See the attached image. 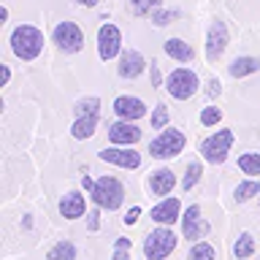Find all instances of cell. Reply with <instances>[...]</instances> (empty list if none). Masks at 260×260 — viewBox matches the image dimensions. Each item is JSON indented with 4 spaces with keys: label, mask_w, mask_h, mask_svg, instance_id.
Returning a JSON list of instances; mask_svg holds the SVG:
<instances>
[{
    "label": "cell",
    "mask_w": 260,
    "mask_h": 260,
    "mask_svg": "<svg viewBox=\"0 0 260 260\" xmlns=\"http://www.w3.org/2000/svg\"><path fill=\"white\" fill-rule=\"evenodd\" d=\"M92 201L106 211H117L122 203H125V184H122L117 176H101L95 182Z\"/></svg>",
    "instance_id": "obj_2"
},
{
    "label": "cell",
    "mask_w": 260,
    "mask_h": 260,
    "mask_svg": "<svg viewBox=\"0 0 260 260\" xmlns=\"http://www.w3.org/2000/svg\"><path fill=\"white\" fill-rule=\"evenodd\" d=\"M239 168L249 176H260V152H244L239 157Z\"/></svg>",
    "instance_id": "obj_23"
},
{
    "label": "cell",
    "mask_w": 260,
    "mask_h": 260,
    "mask_svg": "<svg viewBox=\"0 0 260 260\" xmlns=\"http://www.w3.org/2000/svg\"><path fill=\"white\" fill-rule=\"evenodd\" d=\"M101 109V101L98 98H81V101L73 106V111H76V117H87V114H98Z\"/></svg>",
    "instance_id": "obj_30"
},
{
    "label": "cell",
    "mask_w": 260,
    "mask_h": 260,
    "mask_svg": "<svg viewBox=\"0 0 260 260\" xmlns=\"http://www.w3.org/2000/svg\"><path fill=\"white\" fill-rule=\"evenodd\" d=\"M206 92H209V98H217L219 92H222V84H219L217 79H209V87H206Z\"/></svg>",
    "instance_id": "obj_36"
},
{
    "label": "cell",
    "mask_w": 260,
    "mask_h": 260,
    "mask_svg": "<svg viewBox=\"0 0 260 260\" xmlns=\"http://www.w3.org/2000/svg\"><path fill=\"white\" fill-rule=\"evenodd\" d=\"M46 260H76V247L71 241H57L52 249H49Z\"/></svg>",
    "instance_id": "obj_22"
},
{
    "label": "cell",
    "mask_w": 260,
    "mask_h": 260,
    "mask_svg": "<svg viewBox=\"0 0 260 260\" xmlns=\"http://www.w3.org/2000/svg\"><path fill=\"white\" fill-rule=\"evenodd\" d=\"M130 249H133L130 239H117L114 241V257L111 260H130Z\"/></svg>",
    "instance_id": "obj_32"
},
{
    "label": "cell",
    "mask_w": 260,
    "mask_h": 260,
    "mask_svg": "<svg viewBox=\"0 0 260 260\" xmlns=\"http://www.w3.org/2000/svg\"><path fill=\"white\" fill-rule=\"evenodd\" d=\"M73 3H79V6H87V8H92V6H98V0H73Z\"/></svg>",
    "instance_id": "obj_39"
},
{
    "label": "cell",
    "mask_w": 260,
    "mask_h": 260,
    "mask_svg": "<svg viewBox=\"0 0 260 260\" xmlns=\"http://www.w3.org/2000/svg\"><path fill=\"white\" fill-rule=\"evenodd\" d=\"M98 54H101L103 62L122 54V32L117 24H111V22L101 24V30H98Z\"/></svg>",
    "instance_id": "obj_8"
},
{
    "label": "cell",
    "mask_w": 260,
    "mask_h": 260,
    "mask_svg": "<svg viewBox=\"0 0 260 260\" xmlns=\"http://www.w3.org/2000/svg\"><path fill=\"white\" fill-rule=\"evenodd\" d=\"M176 233L168 231V225H160L146 233L144 239V257L146 260H166L171 252L176 249Z\"/></svg>",
    "instance_id": "obj_3"
},
{
    "label": "cell",
    "mask_w": 260,
    "mask_h": 260,
    "mask_svg": "<svg viewBox=\"0 0 260 260\" xmlns=\"http://www.w3.org/2000/svg\"><path fill=\"white\" fill-rule=\"evenodd\" d=\"M225 46H228V24L222 19H214L206 32V60L217 62L225 54Z\"/></svg>",
    "instance_id": "obj_10"
},
{
    "label": "cell",
    "mask_w": 260,
    "mask_h": 260,
    "mask_svg": "<svg viewBox=\"0 0 260 260\" xmlns=\"http://www.w3.org/2000/svg\"><path fill=\"white\" fill-rule=\"evenodd\" d=\"M179 214H182V203H179V198H162L157 206L152 209V219L157 225H174Z\"/></svg>",
    "instance_id": "obj_15"
},
{
    "label": "cell",
    "mask_w": 260,
    "mask_h": 260,
    "mask_svg": "<svg viewBox=\"0 0 260 260\" xmlns=\"http://www.w3.org/2000/svg\"><path fill=\"white\" fill-rule=\"evenodd\" d=\"M149 81H152V87H162L166 81H162V73L157 68V62H152V68H149Z\"/></svg>",
    "instance_id": "obj_33"
},
{
    "label": "cell",
    "mask_w": 260,
    "mask_h": 260,
    "mask_svg": "<svg viewBox=\"0 0 260 260\" xmlns=\"http://www.w3.org/2000/svg\"><path fill=\"white\" fill-rule=\"evenodd\" d=\"M0 73H3V79H0V87H6L8 81H11V68H8V65H0Z\"/></svg>",
    "instance_id": "obj_38"
},
{
    "label": "cell",
    "mask_w": 260,
    "mask_h": 260,
    "mask_svg": "<svg viewBox=\"0 0 260 260\" xmlns=\"http://www.w3.org/2000/svg\"><path fill=\"white\" fill-rule=\"evenodd\" d=\"M95 182H98V179H92L89 174H84V176H81V187H84V190H87L89 195H92V190H95Z\"/></svg>",
    "instance_id": "obj_37"
},
{
    "label": "cell",
    "mask_w": 260,
    "mask_h": 260,
    "mask_svg": "<svg viewBox=\"0 0 260 260\" xmlns=\"http://www.w3.org/2000/svg\"><path fill=\"white\" fill-rule=\"evenodd\" d=\"M198 87H201V79L192 68H174L166 76V89L176 101H190L198 92Z\"/></svg>",
    "instance_id": "obj_4"
},
{
    "label": "cell",
    "mask_w": 260,
    "mask_h": 260,
    "mask_svg": "<svg viewBox=\"0 0 260 260\" xmlns=\"http://www.w3.org/2000/svg\"><path fill=\"white\" fill-rule=\"evenodd\" d=\"M219 122H222V111H219L217 106H206V109L201 111V125L203 127H217Z\"/></svg>",
    "instance_id": "obj_31"
},
{
    "label": "cell",
    "mask_w": 260,
    "mask_h": 260,
    "mask_svg": "<svg viewBox=\"0 0 260 260\" xmlns=\"http://www.w3.org/2000/svg\"><path fill=\"white\" fill-rule=\"evenodd\" d=\"M174 184H176V176H174V171H171V168L152 171V176H149V192L152 195L162 198V195H168L171 190H174Z\"/></svg>",
    "instance_id": "obj_17"
},
{
    "label": "cell",
    "mask_w": 260,
    "mask_h": 260,
    "mask_svg": "<svg viewBox=\"0 0 260 260\" xmlns=\"http://www.w3.org/2000/svg\"><path fill=\"white\" fill-rule=\"evenodd\" d=\"M160 6H162V0H127L130 14H136V16H146V14H152L154 8H160Z\"/></svg>",
    "instance_id": "obj_25"
},
{
    "label": "cell",
    "mask_w": 260,
    "mask_h": 260,
    "mask_svg": "<svg viewBox=\"0 0 260 260\" xmlns=\"http://www.w3.org/2000/svg\"><path fill=\"white\" fill-rule=\"evenodd\" d=\"M146 68V60L141 57V52H136V49H125V52L119 54V65H117V73L122 79H138Z\"/></svg>",
    "instance_id": "obj_13"
},
{
    "label": "cell",
    "mask_w": 260,
    "mask_h": 260,
    "mask_svg": "<svg viewBox=\"0 0 260 260\" xmlns=\"http://www.w3.org/2000/svg\"><path fill=\"white\" fill-rule=\"evenodd\" d=\"M201 176H203V166L201 162H190V166H187V171H184V179H182V187L184 190H192L195 184L201 182Z\"/></svg>",
    "instance_id": "obj_26"
},
{
    "label": "cell",
    "mask_w": 260,
    "mask_h": 260,
    "mask_svg": "<svg viewBox=\"0 0 260 260\" xmlns=\"http://www.w3.org/2000/svg\"><path fill=\"white\" fill-rule=\"evenodd\" d=\"M138 217H141V206H133V209H130L127 214H125V225H136Z\"/></svg>",
    "instance_id": "obj_35"
},
{
    "label": "cell",
    "mask_w": 260,
    "mask_h": 260,
    "mask_svg": "<svg viewBox=\"0 0 260 260\" xmlns=\"http://www.w3.org/2000/svg\"><path fill=\"white\" fill-rule=\"evenodd\" d=\"M255 195H260V184L255 182V179H249V182H241V184L233 190V198L239 201V203L249 201V198H255Z\"/></svg>",
    "instance_id": "obj_24"
},
{
    "label": "cell",
    "mask_w": 260,
    "mask_h": 260,
    "mask_svg": "<svg viewBox=\"0 0 260 260\" xmlns=\"http://www.w3.org/2000/svg\"><path fill=\"white\" fill-rule=\"evenodd\" d=\"M162 49H166V54L176 62H192L195 60V49L187 44L184 38H168L166 44H162Z\"/></svg>",
    "instance_id": "obj_18"
},
{
    "label": "cell",
    "mask_w": 260,
    "mask_h": 260,
    "mask_svg": "<svg viewBox=\"0 0 260 260\" xmlns=\"http://www.w3.org/2000/svg\"><path fill=\"white\" fill-rule=\"evenodd\" d=\"M190 260H217V252L211 244L198 241V244H192V249H190Z\"/></svg>",
    "instance_id": "obj_27"
},
{
    "label": "cell",
    "mask_w": 260,
    "mask_h": 260,
    "mask_svg": "<svg viewBox=\"0 0 260 260\" xmlns=\"http://www.w3.org/2000/svg\"><path fill=\"white\" fill-rule=\"evenodd\" d=\"M114 114H117L119 119H130V122H136V119H141L144 114H146V106H144L141 98L119 95L117 101H114Z\"/></svg>",
    "instance_id": "obj_14"
},
{
    "label": "cell",
    "mask_w": 260,
    "mask_h": 260,
    "mask_svg": "<svg viewBox=\"0 0 260 260\" xmlns=\"http://www.w3.org/2000/svg\"><path fill=\"white\" fill-rule=\"evenodd\" d=\"M252 255H255V239H252V233H239V239L233 244V257L244 260V257H252Z\"/></svg>",
    "instance_id": "obj_21"
},
{
    "label": "cell",
    "mask_w": 260,
    "mask_h": 260,
    "mask_svg": "<svg viewBox=\"0 0 260 260\" xmlns=\"http://www.w3.org/2000/svg\"><path fill=\"white\" fill-rule=\"evenodd\" d=\"M109 141L117 144V146H133V144L141 141V130H138L136 122L119 119V122H114V125H109Z\"/></svg>",
    "instance_id": "obj_11"
},
{
    "label": "cell",
    "mask_w": 260,
    "mask_h": 260,
    "mask_svg": "<svg viewBox=\"0 0 260 260\" xmlns=\"http://www.w3.org/2000/svg\"><path fill=\"white\" fill-rule=\"evenodd\" d=\"M98 127V114H87V117H76V122L71 125V136L79 138V141H84L95 133Z\"/></svg>",
    "instance_id": "obj_20"
},
{
    "label": "cell",
    "mask_w": 260,
    "mask_h": 260,
    "mask_svg": "<svg viewBox=\"0 0 260 260\" xmlns=\"http://www.w3.org/2000/svg\"><path fill=\"white\" fill-rule=\"evenodd\" d=\"M182 231H184V239H203V236L209 233V222L201 217V206L198 203H192L190 209L182 214Z\"/></svg>",
    "instance_id": "obj_12"
},
{
    "label": "cell",
    "mask_w": 260,
    "mask_h": 260,
    "mask_svg": "<svg viewBox=\"0 0 260 260\" xmlns=\"http://www.w3.org/2000/svg\"><path fill=\"white\" fill-rule=\"evenodd\" d=\"M168 106L166 103H157L152 109V130H166V125H168Z\"/></svg>",
    "instance_id": "obj_29"
},
{
    "label": "cell",
    "mask_w": 260,
    "mask_h": 260,
    "mask_svg": "<svg viewBox=\"0 0 260 260\" xmlns=\"http://www.w3.org/2000/svg\"><path fill=\"white\" fill-rule=\"evenodd\" d=\"M231 146H233V130H217L214 136L203 138L201 154H203V160H206V162H214V166H219V162L228 160Z\"/></svg>",
    "instance_id": "obj_6"
},
{
    "label": "cell",
    "mask_w": 260,
    "mask_h": 260,
    "mask_svg": "<svg viewBox=\"0 0 260 260\" xmlns=\"http://www.w3.org/2000/svg\"><path fill=\"white\" fill-rule=\"evenodd\" d=\"M174 19H179L176 8H154L152 11V22L157 24V27H166V24H171Z\"/></svg>",
    "instance_id": "obj_28"
},
{
    "label": "cell",
    "mask_w": 260,
    "mask_h": 260,
    "mask_svg": "<svg viewBox=\"0 0 260 260\" xmlns=\"http://www.w3.org/2000/svg\"><path fill=\"white\" fill-rule=\"evenodd\" d=\"M233 79H244V76H252V73L260 71V60L257 57H236V60L228 65Z\"/></svg>",
    "instance_id": "obj_19"
},
{
    "label": "cell",
    "mask_w": 260,
    "mask_h": 260,
    "mask_svg": "<svg viewBox=\"0 0 260 260\" xmlns=\"http://www.w3.org/2000/svg\"><path fill=\"white\" fill-rule=\"evenodd\" d=\"M52 41L65 54H76L84 49V32H81V27L76 22H60L52 32Z\"/></svg>",
    "instance_id": "obj_7"
},
{
    "label": "cell",
    "mask_w": 260,
    "mask_h": 260,
    "mask_svg": "<svg viewBox=\"0 0 260 260\" xmlns=\"http://www.w3.org/2000/svg\"><path fill=\"white\" fill-rule=\"evenodd\" d=\"M11 52L19 57V60L30 62L44 52V32L32 24H19L11 32Z\"/></svg>",
    "instance_id": "obj_1"
},
{
    "label": "cell",
    "mask_w": 260,
    "mask_h": 260,
    "mask_svg": "<svg viewBox=\"0 0 260 260\" xmlns=\"http://www.w3.org/2000/svg\"><path fill=\"white\" fill-rule=\"evenodd\" d=\"M98 157H101L103 162H111V166H119V168H127V171L141 166V154H138L136 149H130V146H117V144L101 149Z\"/></svg>",
    "instance_id": "obj_9"
},
{
    "label": "cell",
    "mask_w": 260,
    "mask_h": 260,
    "mask_svg": "<svg viewBox=\"0 0 260 260\" xmlns=\"http://www.w3.org/2000/svg\"><path fill=\"white\" fill-rule=\"evenodd\" d=\"M98 209H101V206H98ZM89 211V214H87V228H89V231H98V228H101V211Z\"/></svg>",
    "instance_id": "obj_34"
},
{
    "label": "cell",
    "mask_w": 260,
    "mask_h": 260,
    "mask_svg": "<svg viewBox=\"0 0 260 260\" xmlns=\"http://www.w3.org/2000/svg\"><path fill=\"white\" fill-rule=\"evenodd\" d=\"M184 144H187V138H184L182 130L168 127L149 144V154L154 160H171V157H176V154L184 152Z\"/></svg>",
    "instance_id": "obj_5"
},
{
    "label": "cell",
    "mask_w": 260,
    "mask_h": 260,
    "mask_svg": "<svg viewBox=\"0 0 260 260\" xmlns=\"http://www.w3.org/2000/svg\"><path fill=\"white\" fill-rule=\"evenodd\" d=\"M84 211H87V201L81 192L73 190V192H65L60 198V214L65 219H79V217H84Z\"/></svg>",
    "instance_id": "obj_16"
}]
</instances>
